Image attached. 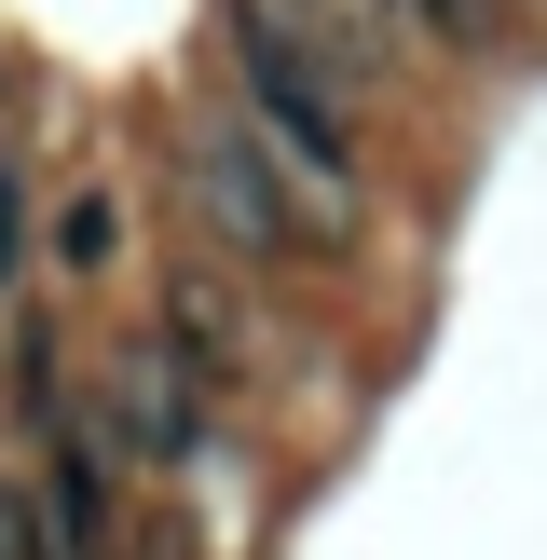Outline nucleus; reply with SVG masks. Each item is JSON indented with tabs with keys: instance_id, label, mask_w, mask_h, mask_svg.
Instances as JSON below:
<instances>
[{
	"instance_id": "nucleus-1",
	"label": "nucleus",
	"mask_w": 547,
	"mask_h": 560,
	"mask_svg": "<svg viewBox=\"0 0 547 560\" xmlns=\"http://www.w3.org/2000/svg\"><path fill=\"white\" fill-rule=\"evenodd\" d=\"M219 69H233V109L301 164V191H315L328 219H356V178H370V151H356V96L288 42L274 0H219Z\"/></svg>"
},
{
	"instance_id": "nucleus-2",
	"label": "nucleus",
	"mask_w": 547,
	"mask_h": 560,
	"mask_svg": "<svg viewBox=\"0 0 547 560\" xmlns=\"http://www.w3.org/2000/svg\"><path fill=\"white\" fill-rule=\"evenodd\" d=\"M191 206H206L219 246H246V260H301V246L342 233V219L301 191V164L274 151L246 109H191Z\"/></svg>"
},
{
	"instance_id": "nucleus-3",
	"label": "nucleus",
	"mask_w": 547,
	"mask_h": 560,
	"mask_svg": "<svg viewBox=\"0 0 547 560\" xmlns=\"http://www.w3.org/2000/svg\"><path fill=\"white\" fill-rule=\"evenodd\" d=\"M96 424H109V452H124V465H191V452H206V424H219V370H191V355L151 328V342L109 355Z\"/></svg>"
},
{
	"instance_id": "nucleus-4",
	"label": "nucleus",
	"mask_w": 547,
	"mask_h": 560,
	"mask_svg": "<svg viewBox=\"0 0 547 560\" xmlns=\"http://www.w3.org/2000/svg\"><path fill=\"white\" fill-rule=\"evenodd\" d=\"M42 520H55V560H109L124 547V452H109L96 397H55L42 410Z\"/></svg>"
},
{
	"instance_id": "nucleus-5",
	"label": "nucleus",
	"mask_w": 547,
	"mask_h": 560,
	"mask_svg": "<svg viewBox=\"0 0 547 560\" xmlns=\"http://www.w3.org/2000/svg\"><path fill=\"white\" fill-rule=\"evenodd\" d=\"M274 14H288V42L315 55V69L342 82V96H370V82H383V27H356L342 0H274Z\"/></svg>"
},
{
	"instance_id": "nucleus-6",
	"label": "nucleus",
	"mask_w": 547,
	"mask_h": 560,
	"mask_svg": "<svg viewBox=\"0 0 547 560\" xmlns=\"http://www.w3.org/2000/svg\"><path fill=\"white\" fill-rule=\"evenodd\" d=\"M55 260H69V273H109V260H124V206H109V191H69V219H55Z\"/></svg>"
},
{
	"instance_id": "nucleus-7",
	"label": "nucleus",
	"mask_w": 547,
	"mask_h": 560,
	"mask_svg": "<svg viewBox=\"0 0 547 560\" xmlns=\"http://www.w3.org/2000/svg\"><path fill=\"white\" fill-rule=\"evenodd\" d=\"M370 14L424 27V42H479V27H492V0H370Z\"/></svg>"
},
{
	"instance_id": "nucleus-8",
	"label": "nucleus",
	"mask_w": 547,
	"mask_h": 560,
	"mask_svg": "<svg viewBox=\"0 0 547 560\" xmlns=\"http://www.w3.org/2000/svg\"><path fill=\"white\" fill-rule=\"evenodd\" d=\"M14 260H27V178L0 164V288H14Z\"/></svg>"
},
{
	"instance_id": "nucleus-9",
	"label": "nucleus",
	"mask_w": 547,
	"mask_h": 560,
	"mask_svg": "<svg viewBox=\"0 0 547 560\" xmlns=\"http://www.w3.org/2000/svg\"><path fill=\"white\" fill-rule=\"evenodd\" d=\"M0 96H14V82H0Z\"/></svg>"
}]
</instances>
